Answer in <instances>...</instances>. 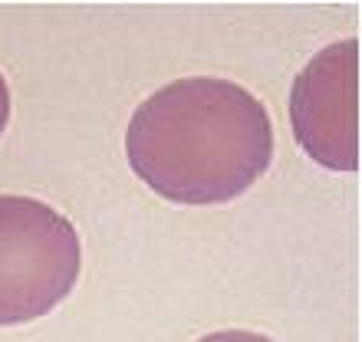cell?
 <instances>
[{
	"label": "cell",
	"mask_w": 362,
	"mask_h": 342,
	"mask_svg": "<svg viewBox=\"0 0 362 342\" xmlns=\"http://www.w3.org/2000/svg\"><path fill=\"white\" fill-rule=\"evenodd\" d=\"M79 270L83 244L66 214L27 194H0V326L49 316Z\"/></svg>",
	"instance_id": "2"
},
{
	"label": "cell",
	"mask_w": 362,
	"mask_h": 342,
	"mask_svg": "<svg viewBox=\"0 0 362 342\" xmlns=\"http://www.w3.org/2000/svg\"><path fill=\"white\" fill-rule=\"evenodd\" d=\"M267 105L240 83L185 76L152 93L129 119V165L172 204H228L274 162Z\"/></svg>",
	"instance_id": "1"
},
{
	"label": "cell",
	"mask_w": 362,
	"mask_h": 342,
	"mask_svg": "<svg viewBox=\"0 0 362 342\" xmlns=\"http://www.w3.org/2000/svg\"><path fill=\"white\" fill-rule=\"evenodd\" d=\"M198 342H274V339L260 333H250V329H221V333L201 336Z\"/></svg>",
	"instance_id": "4"
},
{
	"label": "cell",
	"mask_w": 362,
	"mask_h": 342,
	"mask_svg": "<svg viewBox=\"0 0 362 342\" xmlns=\"http://www.w3.org/2000/svg\"><path fill=\"white\" fill-rule=\"evenodd\" d=\"M290 125L316 165L359 171V40H336L300 69Z\"/></svg>",
	"instance_id": "3"
},
{
	"label": "cell",
	"mask_w": 362,
	"mask_h": 342,
	"mask_svg": "<svg viewBox=\"0 0 362 342\" xmlns=\"http://www.w3.org/2000/svg\"><path fill=\"white\" fill-rule=\"evenodd\" d=\"M10 86L7 79H4V73H0V135L7 132V125H10Z\"/></svg>",
	"instance_id": "5"
}]
</instances>
